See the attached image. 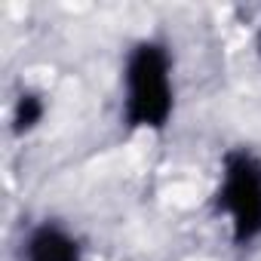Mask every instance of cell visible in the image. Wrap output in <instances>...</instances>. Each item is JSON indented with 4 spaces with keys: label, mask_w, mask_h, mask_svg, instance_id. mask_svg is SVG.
Wrapping results in <instances>:
<instances>
[{
    "label": "cell",
    "mask_w": 261,
    "mask_h": 261,
    "mask_svg": "<svg viewBox=\"0 0 261 261\" xmlns=\"http://www.w3.org/2000/svg\"><path fill=\"white\" fill-rule=\"evenodd\" d=\"M126 123L133 129H160L172 111L169 89V59L163 46L142 43L126 68Z\"/></svg>",
    "instance_id": "cell-1"
},
{
    "label": "cell",
    "mask_w": 261,
    "mask_h": 261,
    "mask_svg": "<svg viewBox=\"0 0 261 261\" xmlns=\"http://www.w3.org/2000/svg\"><path fill=\"white\" fill-rule=\"evenodd\" d=\"M218 209L230 215L237 243H249L261 233V163L249 151H230L224 157Z\"/></svg>",
    "instance_id": "cell-2"
},
{
    "label": "cell",
    "mask_w": 261,
    "mask_h": 261,
    "mask_svg": "<svg viewBox=\"0 0 261 261\" xmlns=\"http://www.w3.org/2000/svg\"><path fill=\"white\" fill-rule=\"evenodd\" d=\"M28 261H80L74 240L59 227H40L28 243Z\"/></svg>",
    "instance_id": "cell-3"
},
{
    "label": "cell",
    "mask_w": 261,
    "mask_h": 261,
    "mask_svg": "<svg viewBox=\"0 0 261 261\" xmlns=\"http://www.w3.org/2000/svg\"><path fill=\"white\" fill-rule=\"evenodd\" d=\"M43 114V105L37 95H22L19 105H16V129L22 133V129H31Z\"/></svg>",
    "instance_id": "cell-4"
},
{
    "label": "cell",
    "mask_w": 261,
    "mask_h": 261,
    "mask_svg": "<svg viewBox=\"0 0 261 261\" xmlns=\"http://www.w3.org/2000/svg\"><path fill=\"white\" fill-rule=\"evenodd\" d=\"M258 46H261V40H258Z\"/></svg>",
    "instance_id": "cell-5"
}]
</instances>
